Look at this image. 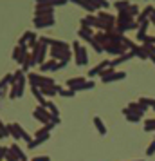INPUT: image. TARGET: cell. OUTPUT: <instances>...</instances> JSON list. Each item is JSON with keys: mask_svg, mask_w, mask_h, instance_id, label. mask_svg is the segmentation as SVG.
<instances>
[{"mask_svg": "<svg viewBox=\"0 0 155 161\" xmlns=\"http://www.w3.org/2000/svg\"><path fill=\"white\" fill-rule=\"evenodd\" d=\"M97 20H99V29L101 33H112L117 27V16L112 15V13H106V11H97L96 13Z\"/></svg>", "mask_w": 155, "mask_h": 161, "instance_id": "obj_1", "label": "cell"}, {"mask_svg": "<svg viewBox=\"0 0 155 161\" xmlns=\"http://www.w3.org/2000/svg\"><path fill=\"white\" fill-rule=\"evenodd\" d=\"M27 83H31V87L36 89H44V87H54L56 81L51 76H44L40 73H29L27 74Z\"/></svg>", "mask_w": 155, "mask_h": 161, "instance_id": "obj_2", "label": "cell"}, {"mask_svg": "<svg viewBox=\"0 0 155 161\" xmlns=\"http://www.w3.org/2000/svg\"><path fill=\"white\" fill-rule=\"evenodd\" d=\"M49 51H51V47L38 40V44L31 49V56H33V60H34V64H36V65H42V64L45 62V56L49 54Z\"/></svg>", "mask_w": 155, "mask_h": 161, "instance_id": "obj_3", "label": "cell"}, {"mask_svg": "<svg viewBox=\"0 0 155 161\" xmlns=\"http://www.w3.org/2000/svg\"><path fill=\"white\" fill-rule=\"evenodd\" d=\"M72 49H74V62H76V65L85 67L87 64H89V51H87L78 40L72 42Z\"/></svg>", "mask_w": 155, "mask_h": 161, "instance_id": "obj_4", "label": "cell"}, {"mask_svg": "<svg viewBox=\"0 0 155 161\" xmlns=\"http://www.w3.org/2000/svg\"><path fill=\"white\" fill-rule=\"evenodd\" d=\"M52 60H56V62H70L72 58V51L70 49H61V47H51V51H49Z\"/></svg>", "mask_w": 155, "mask_h": 161, "instance_id": "obj_5", "label": "cell"}, {"mask_svg": "<svg viewBox=\"0 0 155 161\" xmlns=\"http://www.w3.org/2000/svg\"><path fill=\"white\" fill-rule=\"evenodd\" d=\"M33 118H34V119H38L42 125H47V123H51V121H52V118H51V114H49V110L45 109V107H40V105H38L36 109L33 110Z\"/></svg>", "mask_w": 155, "mask_h": 161, "instance_id": "obj_6", "label": "cell"}, {"mask_svg": "<svg viewBox=\"0 0 155 161\" xmlns=\"http://www.w3.org/2000/svg\"><path fill=\"white\" fill-rule=\"evenodd\" d=\"M27 49H29L27 45H16L15 49H13V54H11V58L15 60L16 64H20V65H22L23 60L27 58V54H29V51H27Z\"/></svg>", "mask_w": 155, "mask_h": 161, "instance_id": "obj_7", "label": "cell"}, {"mask_svg": "<svg viewBox=\"0 0 155 161\" xmlns=\"http://www.w3.org/2000/svg\"><path fill=\"white\" fill-rule=\"evenodd\" d=\"M8 130H9V136L15 139V141H20L22 136H23V132H25V129H23L22 125H18V123H9Z\"/></svg>", "mask_w": 155, "mask_h": 161, "instance_id": "obj_8", "label": "cell"}, {"mask_svg": "<svg viewBox=\"0 0 155 161\" xmlns=\"http://www.w3.org/2000/svg\"><path fill=\"white\" fill-rule=\"evenodd\" d=\"M110 67V60H103V62H99L94 69H90L89 71V78H94V76H103V73Z\"/></svg>", "mask_w": 155, "mask_h": 161, "instance_id": "obj_9", "label": "cell"}, {"mask_svg": "<svg viewBox=\"0 0 155 161\" xmlns=\"http://www.w3.org/2000/svg\"><path fill=\"white\" fill-rule=\"evenodd\" d=\"M85 81H87L85 76H74V78H69V80H67L65 85H67V89H70V91H74V92H78L80 87H81Z\"/></svg>", "mask_w": 155, "mask_h": 161, "instance_id": "obj_10", "label": "cell"}, {"mask_svg": "<svg viewBox=\"0 0 155 161\" xmlns=\"http://www.w3.org/2000/svg\"><path fill=\"white\" fill-rule=\"evenodd\" d=\"M126 109L130 110L132 114H135V116H139V118H144V114L148 112V109H144L142 105H139V102H130L128 103V107Z\"/></svg>", "mask_w": 155, "mask_h": 161, "instance_id": "obj_11", "label": "cell"}, {"mask_svg": "<svg viewBox=\"0 0 155 161\" xmlns=\"http://www.w3.org/2000/svg\"><path fill=\"white\" fill-rule=\"evenodd\" d=\"M34 18H54L52 8H34Z\"/></svg>", "mask_w": 155, "mask_h": 161, "instance_id": "obj_12", "label": "cell"}, {"mask_svg": "<svg viewBox=\"0 0 155 161\" xmlns=\"http://www.w3.org/2000/svg\"><path fill=\"white\" fill-rule=\"evenodd\" d=\"M125 78H126V73H123V71H116V73L108 74V76H103L101 81H103V83H112V81H119V80H125Z\"/></svg>", "mask_w": 155, "mask_h": 161, "instance_id": "obj_13", "label": "cell"}, {"mask_svg": "<svg viewBox=\"0 0 155 161\" xmlns=\"http://www.w3.org/2000/svg\"><path fill=\"white\" fill-rule=\"evenodd\" d=\"M33 24H34L36 29H45V27H52L56 24V20L54 18H34Z\"/></svg>", "mask_w": 155, "mask_h": 161, "instance_id": "obj_14", "label": "cell"}, {"mask_svg": "<svg viewBox=\"0 0 155 161\" xmlns=\"http://www.w3.org/2000/svg\"><path fill=\"white\" fill-rule=\"evenodd\" d=\"M56 67H58V62L56 60H45L42 65H38V69H40V74L42 73H49V71H56Z\"/></svg>", "mask_w": 155, "mask_h": 161, "instance_id": "obj_15", "label": "cell"}, {"mask_svg": "<svg viewBox=\"0 0 155 161\" xmlns=\"http://www.w3.org/2000/svg\"><path fill=\"white\" fill-rule=\"evenodd\" d=\"M135 18H133L128 11H121V13H117V25H126V24L133 22Z\"/></svg>", "mask_w": 155, "mask_h": 161, "instance_id": "obj_16", "label": "cell"}, {"mask_svg": "<svg viewBox=\"0 0 155 161\" xmlns=\"http://www.w3.org/2000/svg\"><path fill=\"white\" fill-rule=\"evenodd\" d=\"M148 27H150V20H146V22H141L139 27H137V40H144V36L148 35Z\"/></svg>", "mask_w": 155, "mask_h": 161, "instance_id": "obj_17", "label": "cell"}, {"mask_svg": "<svg viewBox=\"0 0 155 161\" xmlns=\"http://www.w3.org/2000/svg\"><path fill=\"white\" fill-rule=\"evenodd\" d=\"M33 65H36V64H34L33 56H31V54H27V58L23 60V64H22V73L27 76V74L31 73V67H33Z\"/></svg>", "mask_w": 155, "mask_h": 161, "instance_id": "obj_18", "label": "cell"}, {"mask_svg": "<svg viewBox=\"0 0 155 161\" xmlns=\"http://www.w3.org/2000/svg\"><path fill=\"white\" fill-rule=\"evenodd\" d=\"M9 148H11V152H13L16 158H18V161H27V156H25V152H23V150H22L18 145H16V143H13Z\"/></svg>", "mask_w": 155, "mask_h": 161, "instance_id": "obj_19", "label": "cell"}, {"mask_svg": "<svg viewBox=\"0 0 155 161\" xmlns=\"http://www.w3.org/2000/svg\"><path fill=\"white\" fill-rule=\"evenodd\" d=\"M94 35H96V33L92 29H83V27L78 29V36L81 38V40H87V42H90V40L94 38Z\"/></svg>", "mask_w": 155, "mask_h": 161, "instance_id": "obj_20", "label": "cell"}, {"mask_svg": "<svg viewBox=\"0 0 155 161\" xmlns=\"http://www.w3.org/2000/svg\"><path fill=\"white\" fill-rule=\"evenodd\" d=\"M76 6H80V8H83L85 11H89V15L97 13V8L94 6V2H76Z\"/></svg>", "mask_w": 155, "mask_h": 161, "instance_id": "obj_21", "label": "cell"}, {"mask_svg": "<svg viewBox=\"0 0 155 161\" xmlns=\"http://www.w3.org/2000/svg\"><path fill=\"white\" fill-rule=\"evenodd\" d=\"M31 91H33L34 98L38 100V105H40V107H45V105H47V100H45V96L42 94V91H40V89H36V87H31Z\"/></svg>", "mask_w": 155, "mask_h": 161, "instance_id": "obj_22", "label": "cell"}, {"mask_svg": "<svg viewBox=\"0 0 155 161\" xmlns=\"http://www.w3.org/2000/svg\"><path fill=\"white\" fill-rule=\"evenodd\" d=\"M58 89H59V85L56 83L54 87H44V89H40V91H42V94H44L45 98H52V96L58 94Z\"/></svg>", "mask_w": 155, "mask_h": 161, "instance_id": "obj_23", "label": "cell"}, {"mask_svg": "<svg viewBox=\"0 0 155 161\" xmlns=\"http://www.w3.org/2000/svg\"><path fill=\"white\" fill-rule=\"evenodd\" d=\"M121 112H123V116L126 118V121H130V123H139L141 119H142V118H139V116H135V114H132V112L126 109V107L121 110Z\"/></svg>", "mask_w": 155, "mask_h": 161, "instance_id": "obj_24", "label": "cell"}, {"mask_svg": "<svg viewBox=\"0 0 155 161\" xmlns=\"http://www.w3.org/2000/svg\"><path fill=\"white\" fill-rule=\"evenodd\" d=\"M94 127H96V130L101 134V136H105L106 134V127H105V123H103V119L99 116H96L94 118Z\"/></svg>", "mask_w": 155, "mask_h": 161, "instance_id": "obj_25", "label": "cell"}, {"mask_svg": "<svg viewBox=\"0 0 155 161\" xmlns=\"http://www.w3.org/2000/svg\"><path fill=\"white\" fill-rule=\"evenodd\" d=\"M133 54L137 56V58H141V60H146V58H150V53L144 49V45L141 44V45H137V49L133 51Z\"/></svg>", "mask_w": 155, "mask_h": 161, "instance_id": "obj_26", "label": "cell"}, {"mask_svg": "<svg viewBox=\"0 0 155 161\" xmlns=\"http://www.w3.org/2000/svg\"><path fill=\"white\" fill-rule=\"evenodd\" d=\"M137 102H139V105H142L144 109H150V107L155 109V98H139Z\"/></svg>", "mask_w": 155, "mask_h": 161, "instance_id": "obj_27", "label": "cell"}, {"mask_svg": "<svg viewBox=\"0 0 155 161\" xmlns=\"http://www.w3.org/2000/svg\"><path fill=\"white\" fill-rule=\"evenodd\" d=\"M49 138H51V134H49V136H45V138H36V139H33V141H31L27 147H29V148H36V147H40L42 143L49 141Z\"/></svg>", "mask_w": 155, "mask_h": 161, "instance_id": "obj_28", "label": "cell"}, {"mask_svg": "<svg viewBox=\"0 0 155 161\" xmlns=\"http://www.w3.org/2000/svg\"><path fill=\"white\" fill-rule=\"evenodd\" d=\"M112 6H114V8L117 9V13H121V11H128L132 4H130V2H114Z\"/></svg>", "mask_w": 155, "mask_h": 161, "instance_id": "obj_29", "label": "cell"}, {"mask_svg": "<svg viewBox=\"0 0 155 161\" xmlns=\"http://www.w3.org/2000/svg\"><path fill=\"white\" fill-rule=\"evenodd\" d=\"M58 94L61 96V98H76V92H74V91H70V89H63V87L58 89Z\"/></svg>", "mask_w": 155, "mask_h": 161, "instance_id": "obj_30", "label": "cell"}, {"mask_svg": "<svg viewBox=\"0 0 155 161\" xmlns=\"http://www.w3.org/2000/svg\"><path fill=\"white\" fill-rule=\"evenodd\" d=\"M144 130L146 132H155V118L144 119Z\"/></svg>", "mask_w": 155, "mask_h": 161, "instance_id": "obj_31", "label": "cell"}, {"mask_svg": "<svg viewBox=\"0 0 155 161\" xmlns=\"http://www.w3.org/2000/svg\"><path fill=\"white\" fill-rule=\"evenodd\" d=\"M49 134H51V130H49V129H47V127L44 125L40 130L34 132V139H36V138H45V136H49Z\"/></svg>", "mask_w": 155, "mask_h": 161, "instance_id": "obj_32", "label": "cell"}, {"mask_svg": "<svg viewBox=\"0 0 155 161\" xmlns=\"http://www.w3.org/2000/svg\"><path fill=\"white\" fill-rule=\"evenodd\" d=\"M31 33H33V31H25V33H23L22 36H20V40H18V44H16V45H27V42H29V36H31Z\"/></svg>", "mask_w": 155, "mask_h": 161, "instance_id": "obj_33", "label": "cell"}, {"mask_svg": "<svg viewBox=\"0 0 155 161\" xmlns=\"http://www.w3.org/2000/svg\"><path fill=\"white\" fill-rule=\"evenodd\" d=\"M89 44L92 45V49H94V51H96V53H103V45L99 44V42H97L96 38H92V40H90Z\"/></svg>", "mask_w": 155, "mask_h": 161, "instance_id": "obj_34", "label": "cell"}, {"mask_svg": "<svg viewBox=\"0 0 155 161\" xmlns=\"http://www.w3.org/2000/svg\"><path fill=\"white\" fill-rule=\"evenodd\" d=\"M128 13H130V15H132L133 18H137V16L141 15V9H139V6H137V4H132V6H130V9H128Z\"/></svg>", "mask_w": 155, "mask_h": 161, "instance_id": "obj_35", "label": "cell"}, {"mask_svg": "<svg viewBox=\"0 0 155 161\" xmlns=\"http://www.w3.org/2000/svg\"><path fill=\"white\" fill-rule=\"evenodd\" d=\"M4 138H9V130H8V125H4L0 121V139Z\"/></svg>", "mask_w": 155, "mask_h": 161, "instance_id": "obj_36", "label": "cell"}, {"mask_svg": "<svg viewBox=\"0 0 155 161\" xmlns=\"http://www.w3.org/2000/svg\"><path fill=\"white\" fill-rule=\"evenodd\" d=\"M94 87H96V83H94L92 80H87L81 87H80V91H89V89H94ZM80 91H78V92H80Z\"/></svg>", "mask_w": 155, "mask_h": 161, "instance_id": "obj_37", "label": "cell"}, {"mask_svg": "<svg viewBox=\"0 0 155 161\" xmlns=\"http://www.w3.org/2000/svg\"><path fill=\"white\" fill-rule=\"evenodd\" d=\"M155 154V139L150 141V145L146 147V156H153Z\"/></svg>", "mask_w": 155, "mask_h": 161, "instance_id": "obj_38", "label": "cell"}, {"mask_svg": "<svg viewBox=\"0 0 155 161\" xmlns=\"http://www.w3.org/2000/svg\"><path fill=\"white\" fill-rule=\"evenodd\" d=\"M4 159L6 161H18V158L11 152V148H8V152H6V158H4Z\"/></svg>", "mask_w": 155, "mask_h": 161, "instance_id": "obj_39", "label": "cell"}, {"mask_svg": "<svg viewBox=\"0 0 155 161\" xmlns=\"http://www.w3.org/2000/svg\"><path fill=\"white\" fill-rule=\"evenodd\" d=\"M142 45H144V49L150 53V56H152V54H155V45H146V44H142Z\"/></svg>", "mask_w": 155, "mask_h": 161, "instance_id": "obj_40", "label": "cell"}, {"mask_svg": "<svg viewBox=\"0 0 155 161\" xmlns=\"http://www.w3.org/2000/svg\"><path fill=\"white\" fill-rule=\"evenodd\" d=\"M9 100H16V87H11V91H9Z\"/></svg>", "mask_w": 155, "mask_h": 161, "instance_id": "obj_41", "label": "cell"}, {"mask_svg": "<svg viewBox=\"0 0 155 161\" xmlns=\"http://www.w3.org/2000/svg\"><path fill=\"white\" fill-rule=\"evenodd\" d=\"M33 161H51V158L49 156H36Z\"/></svg>", "mask_w": 155, "mask_h": 161, "instance_id": "obj_42", "label": "cell"}, {"mask_svg": "<svg viewBox=\"0 0 155 161\" xmlns=\"http://www.w3.org/2000/svg\"><path fill=\"white\" fill-rule=\"evenodd\" d=\"M6 152H8V148H6V147H0V161L6 158Z\"/></svg>", "mask_w": 155, "mask_h": 161, "instance_id": "obj_43", "label": "cell"}, {"mask_svg": "<svg viewBox=\"0 0 155 161\" xmlns=\"http://www.w3.org/2000/svg\"><path fill=\"white\" fill-rule=\"evenodd\" d=\"M150 24H153V25H155V8L152 9V15H150Z\"/></svg>", "mask_w": 155, "mask_h": 161, "instance_id": "obj_44", "label": "cell"}, {"mask_svg": "<svg viewBox=\"0 0 155 161\" xmlns=\"http://www.w3.org/2000/svg\"><path fill=\"white\" fill-rule=\"evenodd\" d=\"M101 4V9H106V8H110V2H106V0H103V2H99Z\"/></svg>", "mask_w": 155, "mask_h": 161, "instance_id": "obj_45", "label": "cell"}, {"mask_svg": "<svg viewBox=\"0 0 155 161\" xmlns=\"http://www.w3.org/2000/svg\"><path fill=\"white\" fill-rule=\"evenodd\" d=\"M65 65H67V62H58V67H56V71H59V69H63Z\"/></svg>", "mask_w": 155, "mask_h": 161, "instance_id": "obj_46", "label": "cell"}, {"mask_svg": "<svg viewBox=\"0 0 155 161\" xmlns=\"http://www.w3.org/2000/svg\"><path fill=\"white\" fill-rule=\"evenodd\" d=\"M150 60L153 62V65H155V54H152V56H150Z\"/></svg>", "mask_w": 155, "mask_h": 161, "instance_id": "obj_47", "label": "cell"}, {"mask_svg": "<svg viewBox=\"0 0 155 161\" xmlns=\"http://www.w3.org/2000/svg\"><path fill=\"white\" fill-rule=\"evenodd\" d=\"M139 161H144V159H139Z\"/></svg>", "mask_w": 155, "mask_h": 161, "instance_id": "obj_48", "label": "cell"}]
</instances>
